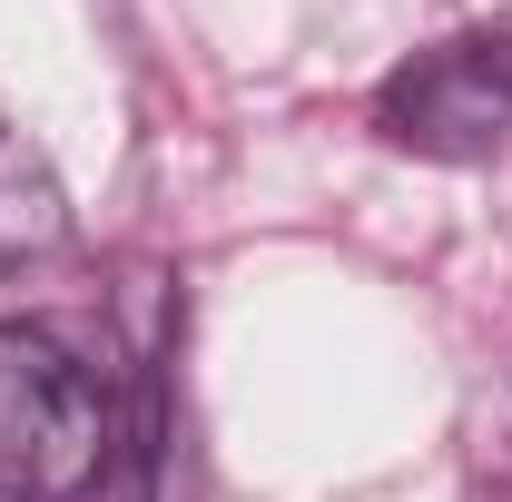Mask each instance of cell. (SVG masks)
Listing matches in <instances>:
<instances>
[{"label":"cell","instance_id":"obj_4","mask_svg":"<svg viewBox=\"0 0 512 502\" xmlns=\"http://www.w3.org/2000/svg\"><path fill=\"white\" fill-rule=\"evenodd\" d=\"M483 473H493V483H512V394L483 414Z\"/></svg>","mask_w":512,"mask_h":502},{"label":"cell","instance_id":"obj_2","mask_svg":"<svg viewBox=\"0 0 512 502\" xmlns=\"http://www.w3.org/2000/svg\"><path fill=\"white\" fill-rule=\"evenodd\" d=\"M375 128H384V148L444 158V168L503 158L512 148V40L503 30H453L434 50H414L375 89Z\"/></svg>","mask_w":512,"mask_h":502},{"label":"cell","instance_id":"obj_1","mask_svg":"<svg viewBox=\"0 0 512 502\" xmlns=\"http://www.w3.org/2000/svg\"><path fill=\"white\" fill-rule=\"evenodd\" d=\"M109 394L50 325H0V502H79L109 473Z\"/></svg>","mask_w":512,"mask_h":502},{"label":"cell","instance_id":"obj_3","mask_svg":"<svg viewBox=\"0 0 512 502\" xmlns=\"http://www.w3.org/2000/svg\"><path fill=\"white\" fill-rule=\"evenodd\" d=\"M60 237H69V197L50 178V158L20 128H0V276L30 266V256H50Z\"/></svg>","mask_w":512,"mask_h":502}]
</instances>
